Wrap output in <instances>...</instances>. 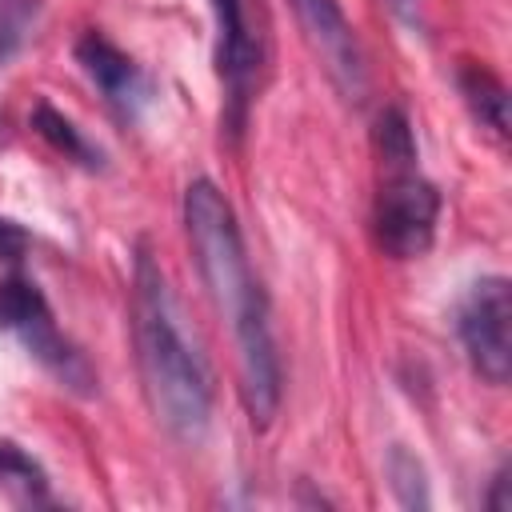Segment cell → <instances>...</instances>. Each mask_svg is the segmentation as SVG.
<instances>
[{"label": "cell", "mask_w": 512, "mask_h": 512, "mask_svg": "<svg viewBox=\"0 0 512 512\" xmlns=\"http://www.w3.org/2000/svg\"><path fill=\"white\" fill-rule=\"evenodd\" d=\"M0 332H8L60 388L76 396H96V372L88 356L60 332L40 284L32 276H4L0 280Z\"/></svg>", "instance_id": "3"}, {"label": "cell", "mask_w": 512, "mask_h": 512, "mask_svg": "<svg viewBox=\"0 0 512 512\" xmlns=\"http://www.w3.org/2000/svg\"><path fill=\"white\" fill-rule=\"evenodd\" d=\"M460 96L480 128H488L496 140H508V88L504 80L484 64H460L456 72Z\"/></svg>", "instance_id": "9"}, {"label": "cell", "mask_w": 512, "mask_h": 512, "mask_svg": "<svg viewBox=\"0 0 512 512\" xmlns=\"http://www.w3.org/2000/svg\"><path fill=\"white\" fill-rule=\"evenodd\" d=\"M132 340L152 416L172 440L200 444L212 424V368L184 324V308L164 268L144 244L132 268Z\"/></svg>", "instance_id": "2"}, {"label": "cell", "mask_w": 512, "mask_h": 512, "mask_svg": "<svg viewBox=\"0 0 512 512\" xmlns=\"http://www.w3.org/2000/svg\"><path fill=\"white\" fill-rule=\"evenodd\" d=\"M184 232H188L200 280L208 288V300L232 332L244 412L252 416L256 428H268L280 408V392H284L272 312H268V296L248 264V248H244L236 212H232L228 196L208 176H196L184 188Z\"/></svg>", "instance_id": "1"}, {"label": "cell", "mask_w": 512, "mask_h": 512, "mask_svg": "<svg viewBox=\"0 0 512 512\" xmlns=\"http://www.w3.org/2000/svg\"><path fill=\"white\" fill-rule=\"evenodd\" d=\"M440 220V192L420 168H392L372 200V240L392 260H416L432 248Z\"/></svg>", "instance_id": "5"}, {"label": "cell", "mask_w": 512, "mask_h": 512, "mask_svg": "<svg viewBox=\"0 0 512 512\" xmlns=\"http://www.w3.org/2000/svg\"><path fill=\"white\" fill-rule=\"evenodd\" d=\"M212 20H216V76L224 92L220 124L228 140H240L264 68V32L252 16V0H212Z\"/></svg>", "instance_id": "4"}, {"label": "cell", "mask_w": 512, "mask_h": 512, "mask_svg": "<svg viewBox=\"0 0 512 512\" xmlns=\"http://www.w3.org/2000/svg\"><path fill=\"white\" fill-rule=\"evenodd\" d=\"M456 336L488 384H508L512 372V284L508 276H480L456 304Z\"/></svg>", "instance_id": "6"}, {"label": "cell", "mask_w": 512, "mask_h": 512, "mask_svg": "<svg viewBox=\"0 0 512 512\" xmlns=\"http://www.w3.org/2000/svg\"><path fill=\"white\" fill-rule=\"evenodd\" d=\"M388 4H392V12H396L400 20L416 24V16H420V4H424V0H388Z\"/></svg>", "instance_id": "16"}, {"label": "cell", "mask_w": 512, "mask_h": 512, "mask_svg": "<svg viewBox=\"0 0 512 512\" xmlns=\"http://www.w3.org/2000/svg\"><path fill=\"white\" fill-rule=\"evenodd\" d=\"M484 508H488V512H512V464H508V460L492 472V484H488Z\"/></svg>", "instance_id": "14"}, {"label": "cell", "mask_w": 512, "mask_h": 512, "mask_svg": "<svg viewBox=\"0 0 512 512\" xmlns=\"http://www.w3.org/2000/svg\"><path fill=\"white\" fill-rule=\"evenodd\" d=\"M24 252H28V232L16 220L0 216V260H20Z\"/></svg>", "instance_id": "15"}, {"label": "cell", "mask_w": 512, "mask_h": 512, "mask_svg": "<svg viewBox=\"0 0 512 512\" xmlns=\"http://www.w3.org/2000/svg\"><path fill=\"white\" fill-rule=\"evenodd\" d=\"M288 4L296 12L300 28L308 32V40L316 44V52L324 56L340 92L360 100V92H364V56H360L356 28L348 24L340 0H288Z\"/></svg>", "instance_id": "7"}, {"label": "cell", "mask_w": 512, "mask_h": 512, "mask_svg": "<svg viewBox=\"0 0 512 512\" xmlns=\"http://www.w3.org/2000/svg\"><path fill=\"white\" fill-rule=\"evenodd\" d=\"M72 56H76L80 72L92 80V88H96L120 116H136V112L148 104V80H144L140 64H136L128 52H120L104 32L88 28V32L76 40Z\"/></svg>", "instance_id": "8"}, {"label": "cell", "mask_w": 512, "mask_h": 512, "mask_svg": "<svg viewBox=\"0 0 512 512\" xmlns=\"http://www.w3.org/2000/svg\"><path fill=\"white\" fill-rule=\"evenodd\" d=\"M372 144H376V156H380L384 172L416 168V136H412V120H408L404 108H396V104L380 108V116L372 124Z\"/></svg>", "instance_id": "11"}, {"label": "cell", "mask_w": 512, "mask_h": 512, "mask_svg": "<svg viewBox=\"0 0 512 512\" xmlns=\"http://www.w3.org/2000/svg\"><path fill=\"white\" fill-rule=\"evenodd\" d=\"M32 132H36L52 152H60L64 160H72V164H80V168H88V172L100 168V148H96L64 112H56L48 100H40V104L32 108Z\"/></svg>", "instance_id": "10"}, {"label": "cell", "mask_w": 512, "mask_h": 512, "mask_svg": "<svg viewBox=\"0 0 512 512\" xmlns=\"http://www.w3.org/2000/svg\"><path fill=\"white\" fill-rule=\"evenodd\" d=\"M388 480H392V492H396V500H400L404 508L424 512V508L432 504L424 464H420V460H416L408 448H400V444L388 452Z\"/></svg>", "instance_id": "13"}, {"label": "cell", "mask_w": 512, "mask_h": 512, "mask_svg": "<svg viewBox=\"0 0 512 512\" xmlns=\"http://www.w3.org/2000/svg\"><path fill=\"white\" fill-rule=\"evenodd\" d=\"M0 488L12 492V496H20V500H32V504L48 500V476H44V468L20 444H12V440H0Z\"/></svg>", "instance_id": "12"}]
</instances>
